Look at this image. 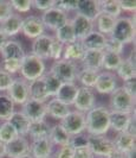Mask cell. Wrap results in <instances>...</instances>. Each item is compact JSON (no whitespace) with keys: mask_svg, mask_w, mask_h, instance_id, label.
Segmentation results:
<instances>
[{"mask_svg":"<svg viewBox=\"0 0 136 158\" xmlns=\"http://www.w3.org/2000/svg\"><path fill=\"white\" fill-rule=\"evenodd\" d=\"M110 130V111L95 106L85 113V131L91 135H105Z\"/></svg>","mask_w":136,"mask_h":158,"instance_id":"6da1fadb","label":"cell"},{"mask_svg":"<svg viewBox=\"0 0 136 158\" xmlns=\"http://www.w3.org/2000/svg\"><path fill=\"white\" fill-rule=\"evenodd\" d=\"M45 63L43 60H40L38 57H36L32 54H25V56L21 60L20 63V75L21 77L31 82L37 79H40L44 74H45Z\"/></svg>","mask_w":136,"mask_h":158,"instance_id":"7a4b0ae2","label":"cell"},{"mask_svg":"<svg viewBox=\"0 0 136 158\" xmlns=\"http://www.w3.org/2000/svg\"><path fill=\"white\" fill-rule=\"evenodd\" d=\"M109 37L119 40L123 45L131 43L135 40V22L130 17L117 18Z\"/></svg>","mask_w":136,"mask_h":158,"instance_id":"3957f363","label":"cell"},{"mask_svg":"<svg viewBox=\"0 0 136 158\" xmlns=\"http://www.w3.org/2000/svg\"><path fill=\"white\" fill-rule=\"evenodd\" d=\"M109 105L111 112H121V113H135V99L123 89L117 87L109 98Z\"/></svg>","mask_w":136,"mask_h":158,"instance_id":"277c9868","label":"cell"},{"mask_svg":"<svg viewBox=\"0 0 136 158\" xmlns=\"http://www.w3.org/2000/svg\"><path fill=\"white\" fill-rule=\"evenodd\" d=\"M78 70L80 69L76 63H73L71 61H66L64 58H60L53 62L49 73L57 77L62 83H65V82H75Z\"/></svg>","mask_w":136,"mask_h":158,"instance_id":"5b68a950","label":"cell"},{"mask_svg":"<svg viewBox=\"0 0 136 158\" xmlns=\"http://www.w3.org/2000/svg\"><path fill=\"white\" fill-rule=\"evenodd\" d=\"M88 148L95 158H108L115 151L112 140L107 138L105 135H88Z\"/></svg>","mask_w":136,"mask_h":158,"instance_id":"8992f818","label":"cell"},{"mask_svg":"<svg viewBox=\"0 0 136 158\" xmlns=\"http://www.w3.org/2000/svg\"><path fill=\"white\" fill-rule=\"evenodd\" d=\"M60 126L68 132V135H76L85 132V114L78 111H71L64 119L60 120Z\"/></svg>","mask_w":136,"mask_h":158,"instance_id":"52a82bcc","label":"cell"},{"mask_svg":"<svg viewBox=\"0 0 136 158\" xmlns=\"http://www.w3.org/2000/svg\"><path fill=\"white\" fill-rule=\"evenodd\" d=\"M40 20L44 25V27H48L50 30L56 31L57 29H59L60 26H63L64 24L69 22V16L64 11H62L55 6V7L43 12V15L40 17Z\"/></svg>","mask_w":136,"mask_h":158,"instance_id":"ba28073f","label":"cell"},{"mask_svg":"<svg viewBox=\"0 0 136 158\" xmlns=\"http://www.w3.org/2000/svg\"><path fill=\"white\" fill-rule=\"evenodd\" d=\"M8 98L13 101L14 105H24L29 99V82L25 81L23 77H17L13 79L12 85L10 86L8 90L6 92Z\"/></svg>","mask_w":136,"mask_h":158,"instance_id":"9c48e42d","label":"cell"},{"mask_svg":"<svg viewBox=\"0 0 136 158\" xmlns=\"http://www.w3.org/2000/svg\"><path fill=\"white\" fill-rule=\"evenodd\" d=\"M95 93L91 88L87 87H78V92L76 95V99L73 101V107L76 108V111L80 112V113H87L92 107H95Z\"/></svg>","mask_w":136,"mask_h":158,"instance_id":"30bf717a","label":"cell"},{"mask_svg":"<svg viewBox=\"0 0 136 158\" xmlns=\"http://www.w3.org/2000/svg\"><path fill=\"white\" fill-rule=\"evenodd\" d=\"M117 87H119V83H117V76L115 75V73L105 70L98 73L94 88L99 94L110 95Z\"/></svg>","mask_w":136,"mask_h":158,"instance_id":"8fae6325","label":"cell"},{"mask_svg":"<svg viewBox=\"0 0 136 158\" xmlns=\"http://www.w3.org/2000/svg\"><path fill=\"white\" fill-rule=\"evenodd\" d=\"M21 112L27 117V119L31 123L45 120V117H46V102H40V101L29 99L23 105Z\"/></svg>","mask_w":136,"mask_h":158,"instance_id":"7c38bea8","label":"cell"},{"mask_svg":"<svg viewBox=\"0 0 136 158\" xmlns=\"http://www.w3.org/2000/svg\"><path fill=\"white\" fill-rule=\"evenodd\" d=\"M44 25L41 23L39 17L29 16L23 19L21 24V32L30 40H36L39 36L44 35Z\"/></svg>","mask_w":136,"mask_h":158,"instance_id":"4fadbf2b","label":"cell"},{"mask_svg":"<svg viewBox=\"0 0 136 158\" xmlns=\"http://www.w3.org/2000/svg\"><path fill=\"white\" fill-rule=\"evenodd\" d=\"M53 40V36L41 35L38 38L33 40L31 45V54L40 60H49L50 58V48Z\"/></svg>","mask_w":136,"mask_h":158,"instance_id":"5bb4252c","label":"cell"},{"mask_svg":"<svg viewBox=\"0 0 136 158\" xmlns=\"http://www.w3.org/2000/svg\"><path fill=\"white\" fill-rule=\"evenodd\" d=\"M70 23L72 25V29H73L77 40H84L90 32L94 31V22H91V20L87 19L85 17H82L77 13L73 16L72 19H70Z\"/></svg>","mask_w":136,"mask_h":158,"instance_id":"9a60e30c","label":"cell"},{"mask_svg":"<svg viewBox=\"0 0 136 158\" xmlns=\"http://www.w3.org/2000/svg\"><path fill=\"white\" fill-rule=\"evenodd\" d=\"M25 155H30V142L26 137H17L14 140L6 145V157L19 158Z\"/></svg>","mask_w":136,"mask_h":158,"instance_id":"2e32d148","label":"cell"},{"mask_svg":"<svg viewBox=\"0 0 136 158\" xmlns=\"http://www.w3.org/2000/svg\"><path fill=\"white\" fill-rule=\"evenodd\" d=\"M53 144L49 138L32 140L30 144V155L32 158H51L53 152Z\"/></svg>","mask_w":136,"mask_h":158,"instance_id":"e0dca14e","label":"cell"},{"mask_svg":"<svg viewBox=\"0 0 136 158\" xmlns=\"http://www.w3.org/2000/svg\"><path fill=\"white\" fill-rule=\"evenodd\" d=\"M112 144L115 151L126 156L131 150H135V135H131L128 132L117 133L115 139L112 140Z\"/></svg>","mask_w":136,"mask_h":158,"instance_id":"ac0fdd59","label":"cell"},{"mask_svg":"<svg viewBox=\"0 0 136 158\" xmlns=\"http://www.w3.org/2000/svg\"><path fill=\"white\" fill-rule=\"evenodd\" d=\"M102 61H103V51L85 50L80 63L84 69L99 71V69H102Z\"/></svg>","mask_w":136,"mask_h":158,"instance_id":"d6986e66","label":"cell"},{"mask_svg":"<svg viewBox=\"0 0 136 158\" xmlns=\"http://www.w3.org/2000/svg\"><path fill=\"white\" fill-rule=\"evenodd\" d=\"M134 117H135V113L128 114V113L110 111V128L117 133L126 132Z\"/></svg>","mask_w":136,"mask_h":158,"instance_id":"ffe728a7","label":"cell"},{"mask_svg":"<svg viewBox=\"0 0 136 158\" xmlns=\"http://www.w3.org/2000/svg\"><path fill=\"white\" fill-rule=\"evenodd\" d=\"M70 112H71L70 106H68V105L63 103L62 101H59L56 98L50 99L48 102H46V115L51 117V118L62 120Z\"/></svg>","mask_w":136,"mask_h":158,"instance_id":"44dd1931","label":"cell"},{"mask_svg":"<svg viewBox=\"0 0 136 158\" xmlns=\"http://www.w3.org/2000/svg\"><path fill=\"white\" fill-rule=\"evenodd\" d=\"M76 13L82 17H85L87 19L91 20V22H95L97 17L101 15L98 1H92V0L78 1L77 8H76Z\"/></svg>","mask_w":136,"mask_h":158,"instance_id":"7402d4cb","label":"cell"},{"mask_svg":"<svg viewBox=\"0 0 136 158\" xmlns=\"http://www.w3.org/2000/svg\"><path fill=\"white\" fill-rule=\"evenodd\" d=\"M8 123L12 125V127L16 130L17 135L19 137H25L29 133V128L31 125V121L27 119L21 111L13 112V114L11 115V118L7 120Z\"/></svg>","mask_w":136,"mask_h":158,"instance_id":"603a6c76","label":"cell"},{"mask_svg":"<svg viewBox=\"0 0 136 158\" xmlns=\"http://www.w3.org/2000/svg\"><path fill=\"white\" fill-rule=\"evenodd\" d=\"M77 92H78V86L75 82H65V83H62L55 98L65 105L71 106L76 99Z\"/></svg>","mask_w":136,"mask_h":158,"instance_id":"cb8c5ba5","label":"cell"},{"mask_svg":"<svg viewBox=\"0 0 136 158\" xmlns=\"http://www.w3.org/2000/svg\"><path fill=\"white\" fill-rule=\"evenodd\" d=\"M21 24H23V18L19 15L13 13L5 22L0 24V31L2 32L7 38L8 37H13V36H17L19 32L21 31Z\"/></svg>","mask_w":136,"mask_h":158,"instance_id":"d4e9b609","label":"cell"},{"mask_svg":"<svg viewBox=\"0 0 136 158\" xmlns=\"http://www.w3.org/2000/svg\"><path fill=\"white\" fill-rule=\"evenodd\" d=\"M2 60H19L21 61L25 56V51L23 45L17 40H7V43L4 45L1 50Z\"/></svg>","mask_w":136,"mask_h":158,"instance_id":"484cf974","label":"cell"},{"mask_svg":"<svg viewBox=\"0 0 136 158\" xmlns=\"http://www.w3.org/2000/svg\"><path fill=\"white\" fill-rule=\"evenodd\" d=\"M84 52H85V49L83 48L80 40H76V42H73V43H70V44L64 45L62 58L76 63V62H80V61H82Z\"/></svg>","mask_w":136,"mask_h":158,"instance_id":"4316f807","label":"cell"},{"mask_svg":"<svg viewBox=\"0 0 136 158\" xmlns=\"http://www.w3.org/2000/svg\"><path fill=\"white\" fill-rule=\"evenodd\" d=\"M107 38L108 37H105L102 33H99L97 31H92L90 32L84 40H80V43H82V45L85 50H99V51H103Z\"/></svg>","mask_w":136,"mask_h":158,"instance_id":"83f0119b","label":"cell"},{"mask_svg":"<svg viewBox=\"0 0 136 158\" xmlns=\"http://www.w3.org/2000/svg\"><path fill=\"white\" fill-rule=\"evenodd\" d=\"M29 95H30V99L36 100V101H40V102L48 101L49 95L44 86L43 77L29 82Z\"/></svg>","mask_w":136,"mask_h":158,"instance_id":"f1b7e54d","label":"cell"},{"mask_svg":"<svg viewBox=\"0 0 136 158\" xmlns=\"http://www.w3.org/2000/svg\"><path fill=\"white\" fill-rule=\"evenodd\" d=\"M50 131H51V126H50V124H49L48 121L40 120V121L31 123L27 135H30V137L32 138V140L45 139V138H49Z\"/></svg>","mask_w":136,"mask_h":158,"instance_id":"f546056e","label":"cell"},{"mask_svg":"<svg viewBox=\"0 0 136 158\" xmlns=\"http://www.w3.org/2000/svg\"><path fill=\"white\" fill-rule=\"evenodd\" d=\"M50 142L53 145L57 146H65L69 145L70 142V135H68V132L65 131L63 127L60 126V124H57L51 126V131H50V135H49Z\"/></svg>","mask_w":136,"mask_h":158,"instance_id":"4dcf8cb0","label":"cell"},{"mask_svg":"<svg viewBox=\"0 0 136 158\" xmlns=\"http://www.w3.org/2000/svg\"><path fill=\"white\" fill-rule=\"evenodd\" d=\"M56 33H55V38H56L58 42H60L63 45H66V44H70V43H73L76 42V36H75V32H73V29H72V25L70 23V19L66 24H64L63 26H60L59 29H57Z\"/></svg>","mask_w":136,"mask_h":158,"instance_id":"1f68e13d","label":"cell"},{"mask_svg":"<svg viewBox=\"0 0 136 158\" xmlns=\"http://www.w3.org/2000/svg\"><path fill=\"white\" fill-rule=\"evenodd\" d=\"M98 73H99V71L90 70V69H84V68H82V69H80L78 73H77L76 80L82 85V87H87V88H91V89H92V88L95 87Z\"/></svg>","mask_w":136,"mask_h":158,"instance_id":"d6a6232c","label":"cell"},{"mask_svg":"<svg viewBox=\"0 0 136 158\" xmlns=\"http://www.w3.org/2000/svg\"><path fill=\"white\" fill-rule=\"evenodd\" d=\"M95 22H96L97 32L102 33V35H104V36L107 37V36H110L112 29H114V26H115L116 19L110 16H107V15L101 13V15L96 18Z\"/></svg>","mask_w":136,"mask_h":158,"instance_id":"836d02e7","label":"cell"},{"mask_svg":"<svg viewBox=\"0 0 136 158\" xmlns=\"http://www.w3.org/2000/svg\"><path fill=\"white\" fill-rule=\"evenodd\" d=\"M98 5H99V11L101 13L107 15V16H110L115 19L120 18L121 17V11L120 4H119V0H105V1H98Z\"/></svg>","mask_w":136,"mask_h":158,"instance_id":"e575fe53","label":"cell"},{"mask_svg":"<svg viewBox=\"0 0 136 158\" xmlns=\"http://www.w3.org/2000/svg\"><path fill=\"white\" fill-rule=\"evenodd\" d=\"M117 77H120L123 82L128 81L130 79H135L136 77V69L135 65L133 63H130L128 60H122V62L120 63V65L116 69V74Z\"/></svg>","mask_w":136,"mask_h":158,"instance_id":"d590c367","label":"cell"},{"mask_svg":"<svg viewBox=\"0 0 136 158\" xmlns=\"http://www.w3.org/2000/svg\"><path fill=\"white\" fill-rule=\"evenodd\" d=\"M14 112V103L7 94H0V120L7 121Z\"/></svg>","mask_w":136,"mask_h":158,"instance_id":"8d00e7d4","label":"cell"},{"mask_svg":"<svg viewBox=\"0 0 136 158\" xmlns=\"http://www.w3.org/2000/svg\"><path fill=\"white\" fill-rule=\"evenodd\" d=\"M122 56L112 52H105L103 51V61H102V69L105 71H116L117 67L122 62Z\"/></svg>","mask_w":136,"mask_h":158,"instance_id":"74e56055","label":"cell"},{"mask_svg":"<svg viewBox=\"0 0 136 158\" xmlns=\"http://www.w3.org/2000/svg\"><path fill=\"white\" fill-rule=\"evenodd\" d=\"M41 77H43V81H44V86H45L49 98H55L58 89L62 86V82L57 77H55L52 74H50V73H45Z\"/></svg>","mask_w":136,"mask_h":158,"instance_id":"f35d334b","label":"cell"},{"mask_svg":"<svg viewBox=\"0 0 136 158\" xmlns=\"http://www.w3.org/2000/svg\"><path fill=\"white\" fill-rule=\"evenodd\" d=\"M17 137L18 135H17L16 130L12 127V125L8 121H4L2 124H0V142L7 145L8 143L14 140Z\"/></svg>","mask_w":136,"mask_h":158,"instance_id":"ab89813d","label":"cell"},{"mask_svg":"<svg viewBox=\"0 0 136 158\" xmlns=\"http://www.w3.org/2000/svg\"><path fill=\"white\" fill-rule=\"evenodd\" d=\"M123 49H124V45L120 43L119 40H112V38H107V42H105V47H104V50L105 52H112V54H117V55H122L123 52Z\"/></svg>","mask_w":136,"mask_h":158,"instance_id":"60d3db41","label":"cell"},{"mask_svg":"<svg viewBox=\"0 0 136 158\" xmlns=\"http://www.w3.org/2000/svg\"><path fill=\"white\" fill-rule=\"evenodd\" d=\"M20 63H21V61H19V60H2L1 69L8 73L10 75H13V74L19 73Z\"/></svg>","mask_w":136,"mask_h":158,"instance_id":"b9f144b4","label":"cell"},{"mask_svg":"<svg viewBox=\"0 0 136 158\" xmlns=\"http://www.w3.org/2000/svg\"><path fill=\"white\" fill-rule=\"evenodd\" d=\"M13 11L19 13H26L32 8V1L31 0H11L10 1Z\"/></svg>","mask_w":136,"mask_h":158,"instance_id":"7bdbcfd3","label":"cell"},{"mask_svg":"<svg viewBox=\"0 0 136 158\" xmlns=\"http://www.w3.org/2000/svg\"><path fill=\"white\" fill-rule=\"evenodd\" d=\"M69 145L72 149H78V148H87L88 146V133H80V135H71Z\"/></svg>","mask_w":136,"mask_h":158,"instance_id":"ee69618b","label":"cell"},{"mask_svg":"<svg viewBox=\"0 0 136 158\" xmlns=\"http://www.w3.org/2000/svg\"><path fill=\"white\" fill-rule=\"evenodd\" d=\"M63 49H64V45L53 37L52 43H51V48H50V58L53 61L60 60L62 55H63Z\"/></svg>","mask_w":136,"mask_h":158,"instance_id":"f6af8a7d","label":"cell"},{"mask_svg":"<svg viewBox=\"0 0 136 158\" xmlns=\"http://www.w3.org/2000/svg\"><path fill=\"white\" fill-rule=\"evenodd\" d=\"M13 15V8L11 6L10 1H0V24L5 22L7 18Z\"/></svg>","mask_w":136,"mask_h":158,"instance_id":"bcb514c9","label":"cell"},{"mask_svg":"<svg viewBox=\"0 0 136 158\" xmlns=\"http://www.w3.org/2000/svg\"><path fill=\"white\" fill-rule=\"evenodd\" d=\"M12 82H13L12 75H10L8 73L0 69V92H7Z\"/></svg>","mask_w":136,"mask_h":158,"instance_id":"7dc6e473","label":"cell"},{"mask_svg":"<svg viewBox=\"0 0 136 158\" xmlns=\"http://www.w3.org/2000/svg\"><path fill=\"white\" fill-rule=\"evenodd\" d=\"M56 6V1L55 0H33L32 1V7L39 11H48L50 8Z\"/></svg>","mask_w":136,"mask_h":158,"instance_id":"c3c4849f","label":"cell"},{"mask_svg":"<svg viewBox=\"0 0 136 158\" xmlns=\"http://www.w3.org/2000/svg\"><path fill=\"white\" fill-rule=\"evenodd\" d=\"M78 1H73V0H68V1H56V7L59 10L64 11L65 13L70 12V11H76Z\"/></svg>","mask_w":136,"mask_h":158,"instance_id":"681fc988","label":"cell"},{"mask_svg":"<svg viewBox=\"0 0 136 158\" xmlns=\"http://www.w3.org/2000/svg\"><path fill=\"white\" fill-rule=\"evenodd\" d=\"M72 156H73V149L70 145H65L58 149L53 158H72Z\"/></svg>","mask_w":136,"mask_h":158,"instance_id":"f907efd6","label":"cell"},{"mask_svg":"<svg viewBox=\"0 0 136 158\" xmlns=\"http://www.w3.org/2000/svg\"><path fill=\"white\" fill-rule=\"evenodd\" d=\"M72 158H95V156L92 155V152L87 146V148L73 149V156H72Z\"/></svg>","mask_w":136,"mask_h":158,"instance_id":"816d5d0a","label":"cell"},{"mask_svg":"<svg viewBox=\"0 0 136 158\" xmlns=\"http://www.w3.org/2000/svg\"><path fill=\"white\" fill-rule=\"evenodd\" d=\"M122 88H123L130 96H133V98L135 99V96H136V77L135 79H130V80H128V81H124Z\"/></svg>","mask_w":136,"mask_h":158,"instance_id":"f5cc1de1","label":"cell"},{"mask_svg":"<svg viewBox=\"0 0 136 158\" xmlns=\"http://www.w3.org/2000/svg\"><path fill=\"white\" fill-rule=\"evenodd\" d=\"M121 11H127V12H134L136 8L135 0H119Z\"/></svg>","mask_w":136,"mask_h":158,"instance_id":"db71d44e","label":"cell"},{"mask_svg":"<svg viewBox=\"0 0 136 158\" xmlns=\"http://www.w3.org/2000/svg\"><path fill=\"white\" fill-rule=\"evenodd\" d=\"M8 38L2 33V32L0 31V52H1V50H2V48H4V45L7 43Z\"/></svg>","mask_w":136,"mask_h":158,"instance_id":"11a10c76","label":"cell"},{"mask_svg":"<svg viewBox=\"0 0 136 158\" xmlns=\"http://www.w3.org/2000/svg\"><path fill=\"white\" fill-rule=\"evenodd\" d=\"M6 157V145L0 142V158Z\"/></svg>","mask_w":136,"mask_h":158,"instance_id":"9f6ffc18","label":"cell"},{"mask_svg":"<svg viewBox=\"0 0 136 158\" xmlns=\"http://www.w3.org/2000/svg\"><path fill=\"white\" fill-rule=\"evenodd\" d=\"M108 158H126V156L122 155V153H120V152H117V151H114V153Z\"/></svg>","mask_w":136,"mask_h":158,"instance_id":"6f0895ef","label":"cell"},{"mask_svg":"<svg viewBox=\"0 0 136 158\" xmlns=\"http://www.w3.org/2000/svg\"><path fill=\"white\" fill-rule=\"evenodd\" d=\"M126 158H136V152L135 150H131L126 155Z\"/></svg>","mask_w":136,"mask_h":158,"instance_id":"680465c9","label":"cell"},{"mask_svg":"<svg viewBox=\"0 0 136 158\" xmlns=\"http://www.w3.org/2000/svg\"><path fill=\"white\" fill-rule=\"evenodd\" d=\"M19 158H32V157H31V155H25V156H21V157Z\"/></svg>","mask_w":136,"mask_h":158,"instance_id":"91938a15","label":"cell"},{"mask_svg":"<svg viewBox=\"0 0 136 158\" xmlns=\"http://www.w3.org/2000/svg\"><path fill=\"white\" fill-rule=\"evenodd\" d=\"M51 158H52V157H51Z\"/></svg>","mask_w":136,"mask_h":158,"instance_id":"94428289","label":"cell"}]
</instances>
